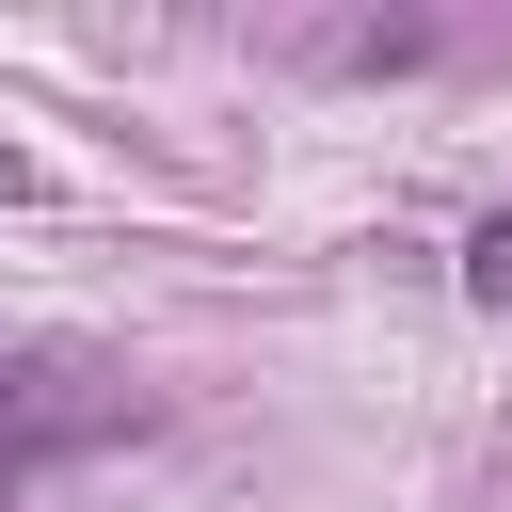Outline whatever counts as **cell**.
Listing matches in <instances>:
<instances>
[{"label": "cell", "mask_w": 512, "mask_h": 512, "mask_svg": "<svg viewBox=\"0 0 512 512\" xmlns=\"http://www.w3.org/2000/svg\"><path fill=\"white\" fill-rule=\"evenodd\" d=\"M0 208H32V160H16V144H0Z\"/></svg>", "instance_id": "2"}, {"label": "cell", "mask_w": 512, "mask_h": 512, "mask_svg": "<svg viewBox=\"0 0 512 512\" xmlns=\"http://www.w3.org/2000/svg\"><path fill=\"white\" fill-rule=\"evenodd\" d=\"M464 288H480V304H512V208H496V224L464 240Z\"/></svg>", "instance_id": "1"}]
</instances>
